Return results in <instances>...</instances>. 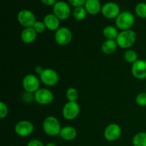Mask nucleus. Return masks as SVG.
<instances>
[{
	"label": "nucleus",
	"instance_id": "1",
	"mask_svg": "<svg viewBox=\"0 0 146 146\" xmlns=\"http://www.w3.org/2000/svg\"><path fill=\"white\" fill-rule=\"evenodd\" d=\"M137 40V34L132 29L121 31L115 39L118 47L125 49H129L135 43Z\"/></svg>",
	"mask_w": 146,
	"mask_h": 146
},
{
	"label": "nucleus",
	"instance_id": "2",
	"mask_svg": "<svg viewBox=\"0 0 146 146\" xmlns=\"http://www.w3.org/2000/svg\"><path fill=\"white\" fill-rule=\"evenodd\" d=\"M42 128L47 135L56 136L60 134L62 127L58 118L53 115H49L44 118L42 123Z\"/></svg>",
	"mask_w": 146,
	"mask_h": 146
},
{
	"label": "nucleus",
	"instance_id": "3",
	"mask_svg": "<svg viewBox=\"0 0 146 146\" xmlns=\"http://www.w3.org/2000/svg\"><path fill=\"white\" fill-rule=\"evenodd\" d=\"M135 16L128 11H121L115 19V26L121 31L131 29L135 23Z\"/></svg>",
	"mask_w": 146,
	"mask_h": 146
},
{
	"label": "nucleus",
	"instance_id": "4",
	"mask_svg": "<svg viewBox=\"0 0 146 146\" xmlns=\"http://www.w3.org/2000/svg\"><path fill=\"white\" fill-rule=\"evenodd\" d=\"M40 78L34 74H27L22 80V87L27 93L34 94L40 88Z\"/></svg>",
	"mask_w": 146,
	"mask_h": 146
},
{
	"label": "nucleus",
	"instance_id": "5",
	"mask_svg": "<svg viewBox=\"0 0 146 146\" xmlns=\"http://www.w3.org/2000/svg\"><path fill=\"white\" fill-rule=\"evenodd\" d=\"M79 113L80 106L76 101H68L63 107L62 115L67 121L76 119Z\"/></svg>",
	"mask_w": 146,
	"mask_h": 146
},
{
	"label": "nucleus",
	"instance_id": "6",
	"mask_svg": "<svg viewBox=\"0 0 146 146\" xmlns=\"http://www.w3.org/2000/svg\"><path fill=\"white\" fill-rule=\"evenodd\" d=\"M40 81L47 86H54L59 80V76L56 71L50 68H44V71L39 75Z\"/></svg>",
	"mask_w": 146,
	"mask_h": 146
},
{
	"label": "nucleus",
	"instance_id": "7",
	"mask_svg": "<svg viewBox=\"0 0 146 146\" xmlns=\"http://www.w3.org/2000/svg\"><path fill=\"white\" fill-rule=\"evenodd\" d=\"M53 14L60 20H66L71 15V7L66 1H58L53 6Z\"/></svg>",
	"mask_w": 146,
	"mask_h": 146
},
{
	"label": "nucleus",
	"instance_id": "8",
	"mask_svg": "<svg viewBox=\"0 0 146 146\" xmlns=\"http://www.w3.org/2000/svg\"><path fill=\"white\" fill-rule=\"evenodd\" d=\"M73 34L71 30L66 27H60L54 33L55 41L60 46H66L71 41Z\"/></svg>",
	"mask_w": 146,
	"mask_h": 146
},
{
	"label": "nucleus",
	"instance_id": "9",
	"mask_svg": "<svg viewBox=\"0 0 146 146\" xmlns=\"http://www.w3.org/2000/svg\"><path fill=\"white\" fill-rule=\"evenodd\" d=\"M34 125L28 120H22L17 123L14 126V132L20 137H27L33 133Z\"/></svg>",
	"mask_w": 146,
	"mask_h": 146
},
{
	"label": "nucleus",
	"instance_id": "10",
	"mask_svg": "<svg viewBox=\"0 0 146 146\" xmlns=\"http://www.w3.org/2000/svg\"><path fill=\"white\" fill-rule=\"evenodd\" d=\"M34 101L38 104L42 106L48 105L54 100V94L46 88H40L34 93Z\"/></svg>",
	"mask_w": 146,
	"mask_h": 146
},
{
	"label": "nucleus",
	"instance_id": "11",
	"mask_svg": "<svg viewBox=\"0 0 146 146\" xmlns=\"http://www.w3.org/2000/svg\"><path fill=\"white\" fill-rule=\"evenodd\" d=\"M17 20L24 28L32 27L36 21L34 14L29 9H22L19 11L17 14Z\"/></svg>",
	"mask_w": 146,
	"mask_h": 146
},
{
	"label": "nucleus",
	"instance_id": "12",
	"mask_svg": "<svg viewBox=\"0 0 146 146\" xmlns=\"http://www.w3.org/2000/svg\"><path fill=\"white\" fill-rule=\"evenodd\" d=\"M122 129L121 126L117 123H111L106 127L104 131V136L106 141L113 142L117 141L121 137Z\"/></svg>",
	"mask_w": 146,
	"mask_h": 146
},
{
	"label": "nucleus",
	"instance_id": "13",
	"mask_svg": "<svg viewBox=\"0 0 146 146\" xmlns=\"http://www.w3.org/2000/svg\"><path fill=\"white\" fill-rule=\"evenodd\" d=\"M101 14L108 19H116L121 13V9L118 4L115 2H107L102 6Z\"/></svg>",
	"mask_w": 146,
	"mask_h": 146
},
{
	"label": "nucleus",
	"instance_id": "14",
	"mask_svg": "<svg viewBox=\"0 0 146 146\" xmlns=\"http://www.w3.org/2000/svg\"><path fill=\"white\" fill-rule=\"evenodd\" d=\"M131 73L134 78L138 80L146 78V61L143 59H138L132 64Z\"/></svg>",
	"mask_w": 146,
	"mask_h": 146
},
{
	"label": "nucleus",
	"instance_id": "15",
	"mask_svg": "<svg viewBox=\"0 0 146 146\" xmlns=\"http://www.w3.org/2000/svg\"><path fill=\"white\" fill-rule=\"evenodd\" d=\"M44 23L46 29L56 31L60 28V19L54 14H48L44 17Z\"/></svg>",
	"mask_w": 146,
	"mask_h": 146
},
{
	"label": "nucleus",
	"instance_id": "16",
	"mask_svg": "<svg viewBox=\"0 0 146 146\" xmlns=\"http://www.w3.org/2000/svg\"><path fill=\"white\" fill-rule=\"evenodd\" d=\"M59 135L64 141H71L76 138L77 131L74 127L66 125V126L62 127Z\"/></svg>",
	"mask_w": 146,
	"mask_h": 146
},
{
	"label": "nucleus",
	"instance_id": "17",
	"mask_svg": "<svg viewBox=\"0 0 146 146\" xmlns=\"http://www.w3.org/2000/svg\"><path fill=\"white\" fill-rule=\"evenodd\" d=\"M87 13L91 15H96L101 11L102 6L99 0H86L84 5Z\"/></svg>",
	"mask_w": 146,
	"mask_h": 146
},
{
	"label": "nucleus",
	"instance_id": "18",
	"mask_svg": "<svg viewBox=\"0 0 146 146\" xmlns=\"http://www.w3.org/2000/svg\"><path fill=\"white\" fill-rule=\"evenodd\" d=\"M37 33L32 27L24 28L21 33V39L24 44H31L36 40Z\"/></svg>",
	"mask_w": 146,
	"mask_h": 146
},
{
	"label": "nucleus",
	"instance_id": "19",
	"mask_svg": "<svg viewBox=\"0 0 146 146\" xmlns=\"http://www.w3.org/2000/svg\"><path fill=\"white\" fill-rule=\"evenodd\" d=\"M118 46L115 40L106 39L101 45V51L107 55H111L115 53Z\"/></svg>",
	"mask_w": 146,
	"mask_h": 146
},
{
	"label": "nucleus",
	"instance_id": "20",
	"mask_svg": "<svg viewBox=\"0 0 146 146\" xmlns=\"http://www.w3.org/2000/svg\"><path fill=\"white\" fill-rule=\"evenodd\" d=\"M118 34H119V31L117 27H113V26H106L103 29V35L105 37L106 39L115 40L118 37Z\"/></svg>",
	"mask_w": 146,
	"mask_h": 146
},
{
	"label": "nucleus",
	"instance_id": "21",
	"mask_svg": "<svg viewBox=\"0 0 146 146\" xmlns=\"http://www.w3.org/2000/svg\"><path fill=\"white\" fill-rule=\"evenodd\" d=\"M133 146H146V132H139L135 134L132 140Z\"/></svg>",
	"mask_w": 146,
	"mask_h": 146
},
{
	"label": "nucleus",
	"instance_id": "22",
	"mask_svg": "<svg viewBox=\"0 0 146 146\" xmlns=\"http://www.w3.org/2000/svg\"><path fill=\"white\" fill-rule=\"evenodd\" d=\"M123 58L128 64H133L138 59V55L136 51L133 49H128L124 52Z\"/></svg>",
	"mask_w": 146,
	"mask_h": 146
},
{
	"label": "nucleus",
	"instance_id": "23",
	"mask_svg": "<svg viewBox=\"0 0 146 146\" xmlns=\"http://www.w3.org/2000/svg\"><path fill=\"white\" fill-rule=\"evenodd\" d=\"M87 11L84 7H76L73 11V17L76 21H82L86 17Z\"/></svg>",
	"mask_w": 146,
	"mask_h": 146
},
{
	"label": "nucleus",
	"instance_id": "24",
	"mask_svg": "<svg viewBox=\"0 0 146 146\" xmlns=\"http://www.w3.org/2000/svg\"><path fill=\"white\" fill-rule=\"evenodd\" d=\"M78 96V91L74 87H70L66 91V97L68 101H77Z\"/></svg>",
	"mask_w": 146,
	"mask_h": 146
},
{
	"label": "nucleus",
	"instance_id": "25",
	"mask_svg": "<svg viewBox=\"0 0 146 146\" xmlns=\"http://www.w3.org/2000/svg\"><path fill=\"white\" fill-rule=\"evenodd\" d=\"M135 12L140 18L146 19V3H138L135 7Z\"/></svg>",
	"mask_w": 146,
	"mask_h": 146
},
{
	"label": "nucleus",
	"instance_id": "26",
	"mask_svg": "<svg viewBox=\"0 0 146 146\" xmlns=\"http://www.w3.org/2000/svg\"><path fill=\"white\" fill-rule=\"evenodd\" d=\"M135 103L141 107L146 106V92H141L135 97Z\"/></svg>",
	"mask_w": 146,
	"mask_h": 146
},
{
	"label": "nucleus",
	"instance_id": "27",
	"mask_svg": "<svg viewBox=\"0 0 146 146\" xmlns=\"http://www.w3.org/2000/svg\"><path fill=\"white\" fill-rule=\"evenodd\" d=\"M32 28L34 29V31L38 34H43V33L45 31V30L46 29V27L45 24H44V21H36L34 24L33 25Z\"/></svg>",
	"mask_w": 146,
	"mask_h": 146
},
{
	"label": "nucleus",
	"instance_id": "28",
	"mask_svg": "<svg viewBox=\"0 0 146 146\" xmlns=\"http://www.w3.org/2000/svg\"><path fill=\"white\" fill-rule=\"evenodd\" d=\"M9 108L7 104L3 101L0 102V118L4 119L8 115Z\"/></svg>",
	"mask_w": 146,
	"mask_h": 146
},
{
	"label": "nucleus",
	"instance_id": "29",
	"mask_svg": "<svg viewBox=\"0 0 146 146\" xmlns=\"http://www.w3.org/2000/svg\"><path fill=\"white\" fill-rule=\"evenodd\" d=\"M68 1L71 6L76 8V7H84L86 0H68Z\"/></svg>",
	"mask_w": 146,
	"mask_h": 146
},
{
	"label": "nucleus",
	"instance_id": "30",
	"mask_svg": "<svg viewBox=\"0 0 146 146\" xmlns=\"http://www.w3.org/2000/svg\"><path fill=\"white\" fill-rule=\"evenodd\" d=\"M27 146H45L41 141L38 139H32L29 141Z\"/></svg>",
	"mask_w": 146,
	"mask_h": 146
},
{
	"label": "nucleus",
	"instance_id": "31",
	"mask_svg": "<svg viewBox=\"0 0 146 146\" xmlns=\"http://www.w3.org/2000/svg\"><path fill=\"white\" fill-rule=\"evenodd\" d=\"M41 2L46 6H54L57 2L56 0H41Z\"/></svg>",
	"mask_w": 146,
	"mask_h": 146
},
{
	"label": "nucleus",
	"instance_id": "32",
	"mask_svg": "<svg viewBox=\"0 0 146 146\" xmlns=\"http://www.w3.org/2000/svg\"><path fill=\"white\" fill-rule=\"evenodd\" d=\"M44 68H43L41 66H36L35 68V72L37 74H38V75H40V74L44 71Z\"/></svg>",
	"mask_w": 146,
	"mask_h": 146
},
{
	"label": "nucleus",
	"instance_id": "33",
	"mask_svg": "<svg viewBox=\"0 0 146 146\" xmlns=\"http://www.w3.org/2000/svg\"><path fill=\"white\" fill-rule=\"evenodd\" d=\"M45 146H57L56 145L55 143H48L46 144Z\"/></svg>",
	"mask_w": 146,
	"mask_h": 146
},
{
	"label": "nucleus",
	"instance_id": "34",
	"mask_svg": "<svg viewBox=\"0 0 146 146\" xmlns=\"http://www.w3.org/2000/svg\"><path fill=\"white\" fill-rule=\"evenodd\" d=\"M145 92H146V86H145Z\"/></svg>",
	"mask_w": 146,
	"mask_h": 146
}]
</instances>
